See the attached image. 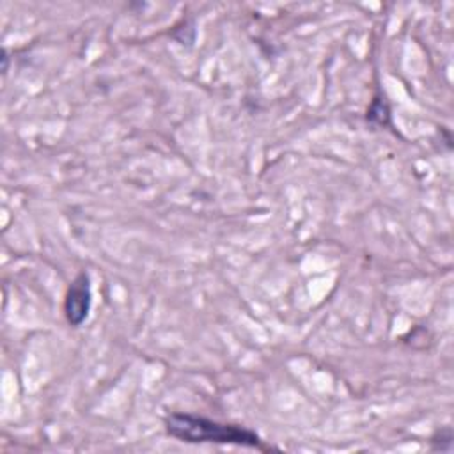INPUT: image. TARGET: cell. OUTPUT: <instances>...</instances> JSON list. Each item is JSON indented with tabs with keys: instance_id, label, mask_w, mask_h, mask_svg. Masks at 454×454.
Listing matches in <instances>:
<instances>
[{
	"instance_id": "6da1fadb",
	"label": "cell",
	"mask_w": 454,
	"mask_h": 454,
	"mask_svg": "<svg viewBox=\"0 0 454 454\" xmlns=\"http://www.w3.org/2000/svg\"><path fill=\"white\" fill-rule=\"evenodd\" d=\"M167 433L181 442L188 443H234L243 447H257L262 449L261 438L238 424H223L200 415L192 413H170L165 419Z\"/></svg>"
},
{
	"instance_id": "7a4b0ae2",
	"label": "cell",
	"mask_w": 454,
	"mask_h": 454,
	"mask_svg": "<svg viewBox=\"0 0 454 454\" xmlns=\"http://www.w3.org/2000/svg\"><path fill=\"white\" fill-rule=\"evenodd\" d=\"M90 282L87 273H80L69 286L64 300L66 319L71 326H80L90 310Z\"/></svg>"
}]
</instances>
